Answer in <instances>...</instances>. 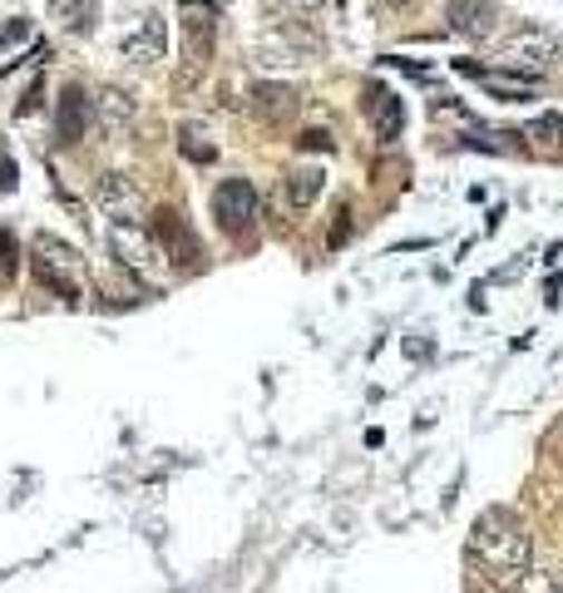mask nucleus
Listing matches in <instances>:
<instances>
[{
	"label": "nucleus",
	"mask_w": 563,
	"mask_h": 593,
	"mask_svg": "<svg viewBox=\"0 0 563 593\" xmlns=\"http://www.w3.org/2000/svg\"><path fill=\"white\" fill-rule=\"evenodd\" d=\"M178 148H183V154H188V158H193V164H213V158H217V148H213L208 139H203V134H198V129H183V139H178Z\"/></svg>",
	"instance_id": "20"
},
{
	"label": "nucleus",
	"mask_w": 563,
	"mask_h": 593,
	"mask_svg": "<svg viewBox=\"0 0 563 593\" xmlns=\"http://www.w3.org/2000/svg\"><path fill=\"white\" fill-rule=\"evenodd\" d=\"M297 144H302V148H317V154H331V148H337V144H331V134H327V129H307Z\"/></svg>",
	"instance_id": "23"
},
{
	"label": "nucleus",
	"mask_w": 563,
	"mask_h": 593,
	"mask_svg": "<svg viewBox=\"0 0 563 593\" xmlns=\"http://www.w3.org/2000/svg\"><path fill=\"white\" fill-rule=\"evenodd\" d=\"M178 30H183V75L178 85H198L217 45V6L213 0H178Z\"/></svg>",
	"instance_id": "2"
},
{
	"label": "nucleus",
	"mask_w": 563,
	"mask_h": 593,
	"mask_svg": "<svg viewBox=\"0 0 563 593\" xmlns=\"http://www.w3.org/2000/svg\"><path fill=\"white\" fill-rule=\"evenodd\" d=\"M455 70L459 75H475L489 95L509 99V105H524V99H534V89H538V75H514V70L499 75V70H485V65H475V60H455Z\"/></svg>",
	"instance_id": "10"
},
{
	"label": "nucleus",
	"mask_w": 563,
	"mask_h": 593,
	"mask_svg": "<svg viewBox=\"0 0 563 593\" xmlns=\"http://www.w3.org/2000/svg\"><path fill=\"white\" fill-rule=\"evenodd\" d=\"M50 16L60 20L70 36H89L99 20V0H50Z\"/></svg>",
	"instance_id": "17"
},
{
	"label": "nucleus",
	"mask_w": 563,
	"mask_h": 593,
	"mask_svg": "<svg viewBox=\"0 0 563 593\" xmlns=\"http://www.w3.org/2000/svg\"><path fill=\"white\" fill-rule=\"evenodd\" d=\"M213 218L223 233H233V237H243L252 223L262 218V198H258V188L247 184V178H223V184L213 188Z\"/></svg>",
	"instance_id": "5"
},
{
	"label": "nucleus",
	"mask_w": 563,
	"mask_h": 593,
	"mask_svg": "<svg viewBox=\"0 0 563 593\" xmlns=\"http://www.w3.org/2000/svg\"><path fill=\"white\" fill-rule=\"evenodd\" d=\"M469 554H475L499 584H520V574L534 564V534H528V524L514 515L509 505H489L469 524Z\"/></svg>",
	"instance_id": "1"
},
{
	"label": "nucleus",
	"mask_w": 563,
	"mask_h": 593,
	"mask_svg": "<svg viewBox=\"0 0 563 593\" xmlns=\"http://www.w3.org/2000/svg\"><path fill=\"white\" fill-rule=\"evenodd\" d=\"M252 114L262 124H282L297 114V89L292 85H258L252 89Z\"/></svg>",
	"instance_id": "15"
},
{
	"label": "nucleus",
	"mask_w": 563,
	"mask_h": 593,
	"mask_svg": "<svg viewBox=\"0 0 563 593\" xmlns=\"http://www.w3.org/2000/svg\"><path fill=\"white\" fill-rule=\"evenodd\" d=\"M89 119H95V129L105 134V139H124V134L134 129V119H139V105H134L129 89L105 85L95 95V105H89Z\"/></svg>",
	"instance_id": "8"
},
{
	"label": "nucleus",
	"mask_w": 563,
	"mask_h": 593,
	"mask_svg": "<svg viewBox=\"0 0 563 593\" xmlns=\"http://www.w3.org/2000/svg\"><path fill=\"white\" fill-rule=\"evenodd\" d=\"M366 114H371V124H376V134H381V144H396L400 129H406V105H400L396 89H381V85L366 89Z\"/></svg>",
	"instance_id": "12"
},
{
	"label": "nucleus",
	"mask_w": 563,
	"mask_h": 593,
	"mask_svg": "<svg viewBox=\"0 0 563 593\" xmlns=\"http://www.w3.org/2000/svg\"><path fill=\"white\" fill-rule=\"evenodd\" d=\"M528 139H534V144H549V148H563V119H559V114H538V119L534 124H528Z\"/></svg>",
	"instance_id": "19"
},
{
	"label": "nucleus",
	"mask_w": 563,
	"mask_h": 593,
	"mask_svg": "<svg viewBox=\"0 0 563 593\" xmlns=\"http://www.w3.org/2000/svg\"><path fill=\"white\" fill-rule=\"evenodd\" d=\"M158 243L174 253V262H183V268H193L198 262V237L188 233V223H183V213H174V208H164L158 213Z\"/></svg>",
	"instance_id": "14"
},
{
	"label": "nucleus",
	"mask_w": 563,
	"mask_h": 593,
	"mask_svg": "<svg viewBox=\"0 0 563 593\" xmlns=\"http://www.w3.org/2000/svg\"><path fill=\"white\" fill-rule=\"evenodd\" d=\"M499 60H504V70L538 75L549 60H563V40L549 36V30H538V26H520L514 36L499 40Z\"/></svg>",
	"instance_id": "3"
},
{
	"label": "nucleus",
	"mask_w": 563,
	"mask_h": 593,
	"mask_svg": "<svg viewBox=\"0 0 563 593\" xmlns=\"http://www.w3.org/2000/svg\"><path fill=\"white\" fill-rule=\"evenodd\" d=\"M95 203L109 213V218H139L144 213V193L129 174H99L95 184Z\"/></svg>",
	"instance_id": "11"
},
{
	"label": "nucleus",
	"mask_w": 563,
	"mask_h": 593,
	"mask_svg": "<svg viewBox=\"0 0 563 593\" xmlns=\"http://www.w3.org/2000/svg\"><path fill=\"white\" fill-rule=\"evenodd\" d=\"M278 6L297 10V16H312V10H321V0H278Z\"/></svg>",
	"instance_id": "25"
},
{
	"label": "nucleus",
	"mask_w": 563,
	"mask_h": 593,
	"mask_svg": "<svg viewBox=\"0 0 563 593\" xmlns=\"http://www.w3.org/2000/svg\"><path fill=\"white\" fill-rule=\"evenodd\" d=\"M36 272L45 288H55L60 296H70L75 302V272H79V253L70 243H60V237L40 233L36 237Z\"/></svg>",
	"instance_id": "6"
},
{
	"label": "nucleus",
	"mask_w": 563,
	"mask_h": 593,
	"mask_svg": "<svg viewBox=\"0 0 563 593\" xmlns=\"http://www.w3.org/2000/svg\"><path fill=\"white\" fill-rule=\"evenodd\" d=\"M16 278V243H10V227L0 223V282Z\"/></svg>",
	"instance_id": "22"
},
{
	"label": "nucleus",
	"mask_w": 563,
	"mask_h": 593,
	"mask_svg": "<svg viewBox=\"0 0 563 593\" xmlns=\"http://www.w3.org/2000/svg\"><path fill=\"white\" fill-rule=\"evenodd\" d=\"M10 184H16V164H10V158H0V193H6Z\"/></svg>",
	"instance_id": "26"
},
{
	"label": "nucleus",
	"mask_w": 563,
	"mask_h": 593,
	"mask_svg": "<svg viewBox=\"0 0 563 593\" xmlns=\"http://www.w3.org/2000/svg\"><path fill=\"white\" fill-rule=\"evenodd\" d=\"M445 20L465 40H494L504 26L499 0H445Z\"/></svg>",
	"instance_id": "7"
},
{
	"label": "nucleus",
	"mask_w": 563,
	"mask_h": 593,
	"mask_svg": "<svg viewBox=\"0 0 563 593\" xmlns=\"http://www.w3.org/2000/svg\"><path fill=\"white\" fill-rule=\"evenodd\" d=\"M321 188H327V174H321L317 164H302L287 174V203H292V208H312L321 198Z\"/></svg>",
	"instance_id": "16"
},
{
	"label": "nucleus",
	"mask_w": 563,
	"mask_h": 593,
	"mask_svg": "<svg viewBox=\"0 0 563 593\" xmlns=\"http://www.w3.org/2000/svg\"><path fill=\"white\" fill-rule=\"evenodd\" d=\"M109 237V253L119 257V268H129L134 278H154L164 262H158V243L148 237V227H139L134 218H109L105 227Z\"/></svg>",
	"instance_id": "4"
},
{
	"label": "nucleus",
	"mask_w": 563,
	"mask_h": 593,
	"mask_svg": "<svg viewBox=\"0 0 563 593\" xmlns=\"http://www.w3.org/2000/svg\"><path fill=\"white\" fill-rule=\"evenodd\" d=\"M520 593H563V584H559V579H549V574L524 568V574H520Z\"/></svg>",
	"instance_id": "21"
},
{
	"label": "nucleus",
	"mask_w": 563,
	"mask_h": 593,
	"mask_svg": "<svg viewBox=\"0 0 563 593\" xmlns=\"http://www.w3.org/2000/svg\"><path fill=\"white\" fill-rule=\"evenodd\" d=\"M164 50H168V26H164V16H158V10L139 16V26L119 40V55L129 65H158V60H164Z\"/></svg>",
	"instance_id": "9"
},
{
	"label": "nucleus",
	"mask_w": 563,
	"mask_h": 593,
	"mask_svg": "<svg viewBox=\"0 0 563 593\" xmlns=\"http://www.w3.org/2000/svg\"><path fill=\"white\" fill-rule=\"evenodd\" d=\"M351 237V208H341L337 213V227H331V247H341Z\"/></svg>",
	"instance_id": "24"
},
{
	"label": "nucleus",
	"mask_w": 563,
	"mask_h": 593,
	"mask_svg": "<svg viewBox=\"0 0 563 593\" xmlns=\"http://www.w3.org/2000/svg\"><path fill=\"white\" fill-rule=\"evenodd\" d=\"M459 148H475V154H520V139L509 129H459Z\"/></svg>",
	"instance_id": "18"
},
{
	"label": "nucleus",
	"mask_w": 563,
	"mask_h": 593,
	"mask_svg": "<svg viewBox=\"0 0 563 593\" xmlns=\"http://www.w3.org/2000/svg\"><path fill=\"white\" fill-rule=\"evenodd\" d=\"M85 129H89V99H85L79 85H70L60 95V105H55V139H60L65 148H75L79 139H85Z\"/></svg>",
	"instance_id": "13"
}]
</instances>
